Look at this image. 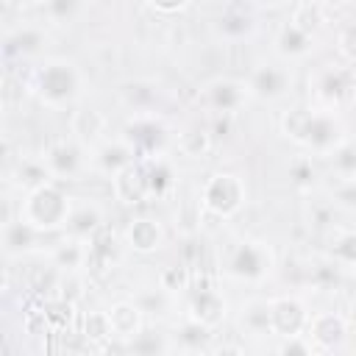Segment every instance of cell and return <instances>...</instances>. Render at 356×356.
Listing matches in <instances>:
<instances>
[{
	"instance_id": "1",
	"label": "cell",
	"mask_w": 356,
	"mask_h": 356,
	"mask_svg": "<svg viewBox=\"0 0 356 356\" xmlns=\"http://www.w3.org/2000/svg\"><path fill=\"white\" fill-rule=\"evenodd\" d=\"M281 131L286 139H292L312 156H323V159H328L348 139L339 111L323 106H298L284 111Z\"/></svg>"
},
{
	"instance_id": "2",
	"label": "cell",
	"mask_w": 356,
	"mask_h": 356,
	"mask_svg": "<svg viewBox=\"0 0 356 356\" xmlns=\"http://www.w3.org/2000/svg\"><path fill=\"white\" fill-rule=\"evenodd\" d=\"M31 92L36 95V100L47 108H67L72 103L81 100L83 92V72L72 58L64 56H50L44 58L33 75H31Z\"/></svg>"
},
{
	"instance_id": "3",
	"label": "cell",
	"mask_w": 356,
	"mask_h": 356,
	"mask_svg": "<svg viewBox=\"0 0 356 356\" xmlns=\"http://www.w3.org/2000/svg\"><path fill=\"white\" fill-rule=\"evenodd\" d=\"M72 203L75 197H70L61 189V181H44L25 192V197L19 200L17 217H22L28 225H33L42 234H53L67 228Z\"/></svg>"
},
{
	"instance_id": "4",
	"label": "cell",
	"mask_w": 356,
	"mask_h": 356,
	"mask_svg": "<svg viewBox=\"0 0 356 356\" xmlns=\"http://www.w3.org/2000/svg\"><path fill=\"white\" fill-rule=\"evenodd\" d=\"M275 270V250L264 239H236L222 256V273L236 284H261Z\"/></svg>"
},
{
	"instance_id": "5",
	"label": "cell",
	"mask_w": 356,
	"mask_h": 356,
	"mask_svg": "<svg viewBox=\"0 0 356 356\" xmlns=\"http://www.w3.org/2000/svg\"><path fill=\"white\" fill-rule=\"evenodd\" d=\"M356 64L342 67V64H325L309 78V89L314 95V106L342 111L345 106L356 103Z\"/></svg>"
},
{
	"instance_id": "6",
	"label": "cell",
	"mask_w": 356,
	"mask_h": 356,
	"mask_svg": "<svg viewBox=\"0 0 356 356\" xmlns=\"http://www.w3.org/2000/svg\"><path fill=\"white\" fill-rule=\"evenodd\" d=\"M248 200V189L245 181L236 172H214L206 178L203 189H200V206L214 214V217H234Z\"/></svg>"
},
{
	"instance_id": "7",
	"label": "cell",
	"mask_w": 356,
	"mask_h": 356,
	"mask_svg": "<svg viewBox=\"0 0 356 356\" xmlns=\"http://www.w3.org/2000/svg\"><path fill=\"white\" fill-rule=\"evenodd\" d=\"M42 159H44L53 181H83L86 172H95L92 170V150L75 136L53 142Z\"/></svg>"
},
{
	"instance_id": "8",
	"label": "cell",
	"mask_w": 356,
	"mask_h": 356,
	"mask_svg": "<svg viewBox=\"0 0 356 356\" xmlns=\"http://www.w3.org/2000/svg\"><path fill=\"white\" fill-rule=\"evenodd\" d=\"M120 136L136 150L139 159H147V156H161L170 131H167L164 120L156 117V111H145V114H134L125 122Z\"/></svg>"
},
{
	"instance_id": "9",
	"label": "cell",
	"mask_w": 356,
	"mask_h": 356,
	"mask_svg": "<svg viewBox=\"0 0 356 356\" xmlns=\"http://www.w3.org/2000/svg\"><path fill=\"white\" fill-rule=\"evenodd\" d=\"M250 97L253 95H250L248 81H239V78H231V75L214 78V81L203 83V89H200L203 106L211 108L214 114H236Z\"/></svg>"
},
{
	"instance_id": "10",
	"label": "cell",
	"mask_w": 356,
	"mask_h": 356,
	"mask_svg": "<svg viewBox=\"0 0 356 356\" xmlns=\"http://www.w3.org/2000/svg\"><path fill=\"white\" fill-rule=\"evenodd\" d=\"M248 86L256 100H264V103L281 100L292 89V70L284 61H264L250 72Z\"/></svg>"
},
{
	"instance_id": "11",
	"label": "cell",
	"mask_w": 356,
	"mask_h": 356,
	"mask_svg": "<svg viewBox=\"0 0 356 356\" xmlns=\"http://www.w3.org/2000/svg\"><path fill=\"white\" fill-rule=\"evenodd\" d=\"M89 150H92V170H95V172H103V175H108V178H114L117 172H122L125 167H131L134 161H139L136 150H134L122 136L103 139V142L92 145Z\"/></svg>"
},
{
	"instance_id": "12",
	"label": "cell",
	"mask_w": 356,
	"mask_h": 356,
	"mask_svg": "<svg viewBox=\"0 0 356 356\" xmlns=\"http://www.w3.org/2000/svg\"><path fill=\"white\" fill-rule=\"evenodd\" d=\"M270 312H273V334L275 337H292V334H306L309 325V312L300 298L284 295V298H270Z\"/></svg>"
},
{
	"instance_id": "13",
	"label": "cell",
	"mask_w": 356,
	"mask_h": 356,
	"mask_svg": "<svg viewBox=\"0 0 356 356\" xmlns=\"http://www.w3.org/2000/svg\"><path fill=\"white\" fill-rule=\"evenodd\" d=\"M225 314H228V300H225V295L220 289L197 286V289L189 292V317L192 320L214 328V325H220L225 320Z\"/></svg>"
},
{
	"instance_id": "14",
	"label": "cell",
	"mask_w": 356,
	"mask_h": 356,
	"mask_svg": "<svg viewBox=\"0 0 356 356\" xmlns=\"http://www.w3.org/2000/svg\"><path fill=\"white\" fill-rule=\"evenodd\" d=\"M106 211L100 203L95 200H78L72 203V211H70V220H67V236H75V239H83L89 242L95 234H100L106 225Z\"/></svg>"
},
{
	"instance_id": "15",
	"label": "cell",
	"mask_w": 356,
	"mask_h": 356,
	"mask_svg": "<svg viewBox=\"0 0 356 356\" xmlns=\"http://www.w3.org/2000/svg\"><path fill=\"white\" fill-rule=\"evenodd\" d=\"M306 337L312 339L314 348H339L342 339L348 337V320L337 312H320L314 317H309V325H306Z\"/></svg>"
},
{
	"instance_id": "16",
	"label": "cell",
	"mask_w": 356,
	"mask_h": 356,
	"mask_svg": "<svg viewBox=\"0 0 356 356\" xmlns=\"http://www.w3.org/2000/svg\"><path fill=\"white\" fill-rule=\"evenodd\" d=\"M273 44H275V53L284 61H300V58H309L314 53V33H309L306 28L295 25L292 19H286L278 28Z\"/></svg>"
},
{
	"instance_id": "17",
	"label": "cell",
	"mask_w": 356,
	"mask_h": 356,
	"mask_svg": "<svg viewBox=\"0 0 356 356\" xmlns=\"http://www.w3.org/2000/svg\"><path fill=\"white\" fill-rule=\"evenodd\" d=\"M111 189H114V197L122 200L125 206H142L150 197L142 161H134L131 167H125L122 172H117L111 178Z\"/></svg>"
},
{
	"instance_id": "18",
	"label": "cell",
	"mask_w": 356,
	"mask_h": 356,
	"mask_svg": "<svg viewBox=\"0 0 356 356\" xmlns=\"http://www.w3.org/2000/svg\"><path fill=\"white\" fill-rule=\"evenodd\" d=\"M125 245L134 253H156L164 245V228L153 217H134L125 225Z\"/></svg>"
},
{
	"instance_id": "19",
	"label": "cell",
	"mask_w": 356,
	"mask_h": 356,
	"mask_svg": "<svg viewBox=\"0 0 356 356\" xmlns=\"http://www.w3.org/2000/svg\"><path fill=\"white\" fill-rule=\"evenodd\" d=\"M44 42H47V33L39 25L22 22V25H17L6 33L3 50H6L8 58H28V56H36Z\"/></svg>"
},
{
	"instance_id": "20",
	"label": "cell",
	"mask_w": 356,
	"mask_h": 356,
	"mask_svg": "<svg viewBox=\"0 0 356 356\" xmlns=\"http://www.w3.org/2000/svg\"><path fill=\"white\" fill-rule=\"evenodd\" d=\"M39 236H44V234L36 231L33 225H28L22 217H17V220L6 217V220H3V253H6L8 259L36 250Z\"/></svg>"
},
{
	"instance_id": "21",
	"label": "cell",
	"mask_w": 356,
	"mask_h": 356,
	"mask_svg": "<svg viewBox=\"0 0 356 356\" xmlns=\"http://www.w3.org/2000/svg\"><path fill=\"white\" fill-rule=\"evenodd\" d=\"M108 323L117 339L134 342L136 337H142V309L134 300H117L108 309Z\"/></svg>"
},
{
	"instance_id": "22",
	"label": "cell",
	"mask_w": 356,
	"mask_h": 356,
	"mask_svg": "<svg viewBox=\"0 0 356 356\" xmlns=\"http://www.w3.org/2000/svg\"><path fill=\"white\" fill-rule=\"evenodd\" d=\"M145 167V178H147V189L150 197H167L175 189V170L164 156H147L139 159Z\"/></svg>"
},
{
	"instance_id": "23",
	"label": "cell",
	"mask_w": 356,
	"mask_h": 356,
	"mask_svg": "<svg viewBox=\"0 0 356 356\" xmlns=\"http://www.w3.org/2000/svg\"><path fill=\"white\" fill-rule=\"evenodd\" d=\"M239 328L253 334V337H264L273 334V312H270V300L267 298H253L242 306L239 314Z\"/></svg>"
},
{
	"instance_id": "24",
	"label": "cell",
	"mask_w": 356,
	"mask_h": 356,
	"mask_svg": "<svg viewBox=\"0 0 356 356\" xmlns=\"http://www.w3.org/2000/svg\"><path fill=\"white\" fill-rule=\"evenodd\" d=\"M325 256H328L339 270L356 273V231H350V228H337L334 236L328 239Z\"/></svg>"
},
{
	"instance_id": "25",
	"label": "cell",
	"mask_w": 356,
	"mask_h": 356,
	"mask_svg": "<svg viewBox=\"0 0 356 356\" xmlns=\"http://www.w3.org/2000/svg\"><path fill=\"white\" fill-rule=\"evenodd\" d=\"M120 100L134 111V114H145L156 108L159 100V86L153 81H128L120 89Z\"/></svg>"
},
{
	"instance_id": "26",
	"label": "cell",
	"mask_w": 356,
	"mask_h": 356,
	"mask_svg": "<svg viewBox=\"0 0 356 356\" xmlns=\"http://www.w3.org/2000/svg\"><path fill=\"white\" fill-rule=\"evenodd\" d=\"M50 253H53L56 267H61V270H67V273L81 270V267H86V264H89V242L75 239V236H67V239H64V242H58Z\"/></svg>"
},
{
	"instance_id": "27",
	"label": "cell",
	"mask_w": 356,
	"mask_h": 356,
	"mask_svg": "<svg viewBox=\"0 0 356 356\" xmlns=\"http://www.w3.org/2000/svg\"><path fill=\"white\" fill-rule=\"evenodd\" d=\"M103 128H106V120H103V114L97 108H78L72 114V136L81 139L86 147L97 145Z\"/></svg>"
},
{
	"instance_id": "28",
	"label": "cell",
	"mask_w": 356,
	"mask_h": 356,
	"mask_svg": "<svg viewBox=\"0 0 356 356\" xmlns=\"http://www.w3.org/2000/svg\"><path fill=\"white\" fill-rule=\"evenodd\" d=\"M253 28H256V22H253V17L245 14V11H225V14L214 22L217 36H222V39H228V42H239V39L250 36Z\"/></svg>"
},
{
	"instance_id": "29",
	"label": "cell",
	"mask_w": 356,
	"mask_h": 356,
	"mask_svg": "<svg viewBox=\"0 0 356 356\" xmlns=\"http://www.w3.org/2000/svg\"><path fill=\"white\" fill-rule=\"evenodd\" d=\"M328 164H331V175H334V181L356 178V142L345 139V142L328 156Z\"/></svg>"
},
{
	"instance_id": "30",
	"label": "cell",
	"mask_w": 356,
	"mask_h": 356,
	"mask_svg": "<svg viewBox=\"0 0 356 356\" xmlns=\"http://www.w3.org/2000/svg\"><path fill=\"white\" fill-rule=\"evenodd\" d=\"M286 172H289L292 186H298V189H312V186L317 184V167H314L312 156H306V153L295 156V159L289 161Z\"/></svg>"
},
{
	"instance_id": "31",
	"label": "cell",
	"mask_w": 356,
	"mask_h": 356,
	"mask_svg": "<svg viewBox=\"0 0 356 356\" xmlns=\"http://www.w3.org/2000/svg\"><path fill=\"white\" fill-rule=\"evenodd\" d=\"M83 3H86V0H44V3H42V11H44V17H47L50 22L67 25V22H72V19L83 11Z\"/></svg>"
},
{
	"instance_id": "32",
	"label": "cell",
	"mask_w": 356,
	"mask_h": 356,
	"mask_svg": "<svg viewBox=\"0 0 356 356\" xmlns=\"http://www.w3.org/2000/svg\"><path fill=\"white\" fill-rule=\"evenodd\" d=\"M289 19H292L295 25L306 28L309 33H314V31L320 28V22H323V6H317L314 0H303V3H298V6L292 8Z\"/></svg>"
},
{
	"instance_id": "33",
	"label": "cell",
	"mask_w": 356,
	"mask_h": 356,
	"mask_svg": "<svg viewBox=\"0 0 356 356\" xmlns=\"http://www.w3.org/2000/svg\"><path fill=\"white\" fill-rule=\"evenodd\" d=\"M178 150L184 156H192V159L203 156L209 150V134L203 128H186V131H181L178 134Z\"/></svg>"
},
{
	"instance_id": "34",
	"label": "cell",
	"mask_w": 356,
	"mask_h": 356,
	"mask_svg": "<svg viewBox=\"0 0 356 356\" xmlns=\"http://www.w3.org/2000/svg\"><path fill=\"white\" fill-rule=\"evenodd\" d=\"M328 200H331V206H337L342 211H356V178L337 181L328 192Z\"/></svg>"
},
{
	"instance_id": "35",
	"label": "cell",
	"mask_w": 356,
	"mask_h": 356,
	"mask_svg": "<svg viewBox=\"0 0 356 356\" xmlns=\"http://www.w3.org/2000/svg\"><path fill=\"white\" fill-rule=\"evenodd\" d=\"M159 284H161V289H167V292H186V289H189V270L181 267V264L164 267L161 275H159Z\"/></svg>"
},
{
	"instance_id": "36",
	"label": "cell",
	"mask_w": 356,
	"mask_h": 356,
	"mask_svg": "<svg viewBox=\"0 0 356 356\" xmlns=\"http://www.w3.org/2000/svg\"><path fill=\"white\" fill-rule=\"evenodd\" d=\"M83 334L89 339H108V337H114L111 323H108V312H89L83 317Z\"/></svg>"
},
{
	"instance_id": "37",
	"label": "cell",
	"mask_w": 356,
	"mask_h": 356,
	"mask_svg": "<svg viewBox=\"0 0 356 356\" xmlns=\"http://www.w3.org/2000/svg\"><path fill=\"white\" fill-rule=\"evenodd\" d=\"M337 50L348 64H356V19L337 31Z\"/></svg>"
},
{
	"instance_id": "38",
	"label": "cell",
	"mask_w": 356,
	"mask_h": 356,
	"mask_svg": "<svg viewBox=\"0 0 356 356\" xmlns=\"http://www.w3.org/2000/svg\"><path fill=\"white\" fill-rule=\"evenodd\" d=\"M339 267L325 256L320 264H314V270H312V281H314V286L317 289H331V286H337V281H339Z\"/></svg>"
},
{
	"instance_id": "39",
	"label": "cell",
	"mask_w": 356,
	"mask_h": 356,
	"mask_svg": "<svg viewBox=\"0 0 356 356\" xmlns=\"http://www.w3.org/2000/svg\"><path fill=\"white\" fill-rule=\"evenodd\" d=\"M192 0H147V6L159 14H181Z\"/></svg>"
},
{
	"instance_id": "40",
	"label": "cell",
	"mask_w": 356,
	"mask_h": 356,
	"mask_svg": "<svg viewBox=\"0 0 356 356\" xmlns=\"http://www.w3.org/2000/svg\"><path fill=\"white\" fill-rule=\"evenodd\" d=\"M8 6H17V8H31V6H42L44 0H6Z\"/></svg>"
},
{
	"instance_id": "41",
	"label": "cell",
	"mask_w": 356,
	"mask_h": 356,
	"mask_svg": "<svg viewBox=\"0 0 356 356\" xmlns=\"http://www.w3.org/2000/svg\"><path fill=\"white\" fill-rule=\"evenodd\" d=\"M253 6H278V3H284V0H250Z\"/></svg>"
},
{
	"instance_id": "42",
	"label": "cell",
	"mask_w": 356,
	"mask_h": 356,
	"mask_svg": "<svg viewBox=\"0 0 356 356\" xmlns=\"http://www.w3.org/2000/svg\"><path fill=\"white\" fill-rule=\"evenodd\" d=\"M317 6H342L345 0H314Z\"/></svg>"
},
{
	"instance_id": "43",
	"label": "cell",
	"mask_w": 356,
	"mask_h": 356,
	"mask_svg": "<svg viewBox=\"0 0 356 356\" xmlns=\"http://www.w3.org/2000/svg\"><path fill=\"white\" fill-rule=\"evenodd\" d=\"M350 320L356 323V300H353V306H350Z\"/></svg>"
},
{
	"instance_id": "44",
	"label": "cell",
	"mask_w": 356,
	"mask_h": 356,
	"mask_svg": "<svg viewBox=\"0 0 356 356\" xmlns=\"http://www.w3.org/2000/svg\"><path fill=\"white\" fill-rule=\"evenodd\" d=\"M353 278H356V273H353Z\"/></svg>"
}]
</instances>
